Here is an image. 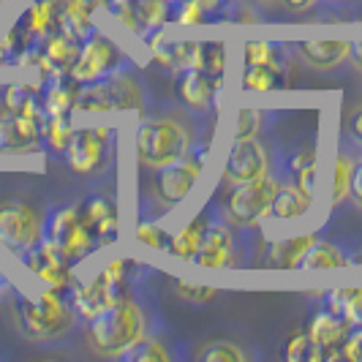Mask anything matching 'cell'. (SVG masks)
I'll return each instance as SVG.
<instances>
[{
    "instance_id": "obj_1",
    "label": "cell",
    "mask_w": 362,
    "mask_h": 362,
    "mask_svg": "<svg viewBox=\"0 0 362 362\" xmlns=\"http://www.w3.org/2000/svg\"><path fill=\"white\" fill-rule=\"evenodd\" d=\"M145 308L131 297H120L88 322V344L95 354L120 360L131 346H136L145 338Z\"/></svg>"
},
{
    "instance_id": "obj_2",
    "label": "cell",
    "mask_w": 362,
    "mask_h": 362,
    "mask_svg": "<svg viewBox=\"0 0 362 362\" xmlns=\"http://www.w3.org/2000/svg\"><path fill=\"white\" fill-rule=\"evenodd\" d=\"M134 147H136L139 166H147L156 172L161 166L180 161L182 156H188L194 150V136L180 120L150 117V120H142L136 126Z\"/></svg>"
},
{
    "instance_id": "obj_3",
    "label": "cell",
    "mask_w": 362,
    "mask_h": 362,
    "mask_svg": "<svg viewBox=\"0 0 362 362\" xmlns=\"http://www.w3.org/2000/svg\"><path fill=\"white\" fill-rule=\"evenodd\" d=\"M79 112H123V109H145V90L128 66H120L104 79L79 85L76 104Z\"/></svg>"
},
{
    "instance_id": "obj_4",
    "label": "cell",
    "mask_w": 362,
    "mask_h": 362,
    "mask_svg": "<svg viewBox=\"0 0 362 362\" xmlns=\"http://www.w3.org/2000/svg\"><path fill=\"white\" fill-rule=\"evenodd\" d=\"M281 188L275 175H264L248 182L232 185L229 197L221 207V218L235 229H254L264 218H270V204Z\"/></svg>"
},
{
    "instance_id": "obj_5",
    "label": "cell",
    "mask_w": 362,
    "mask_h": 362,
    "mask_svg": "<svg viewBox=\"0 0 362 362\" xmlns=\"http://www.w3.org/2000/svg\"><path fill=\"white\" fill-rule=\"evenodd\" d=\"M44 237L57 243L71 264L88 259L95 248H101L98 237L93 235V229L82 218V207H76V204L54 207L52 213L47 216V221H44Z\"/></svg>"
},
{
    "instance_id": "obj_6",
    "label": "cell",
    "mask_w": 362,
    "mask_h": 362,
    "mask_svg": "<svg viewBox=\"0 0 362 362\" xmlns=\"http://www.w3.org/2000/svg\"><path fill=\"white\" fill-rule=\"evenodd\" d=\"M204 158H207V147H204V150H197V147H194L188 156H182L180 161L156 169L153 194L161 202L163 213H169L172 207L182 204V202L194 194L202 172H204Z\"/></svg>"
},
{
    "instance_id": "obj_7",
    "label": "cell",
    "mask_w": 362,
    "mask_h": 362,
    "mask_svg": "<svg viewBox=\"0 0 362 362\" xmlns=\"http://www.w3.org/2000/svg\"><path fill=\"white\" fill-rule=\"evenodd\" d=\"M120 66H126V54L120 52V47L109 36L93 30L88 38H82L79 54L69 69V76L76 85H90V82L104 79L107 74H112Z\"/></svg>"
},
{
    "instance_id": "obj_8",
    "label": "cell",
    "mask_w": 362,
    "mask_h": 362,
    "mask_svg": "<svg viewBox=\"0 0 362 362\" xmlns=\"http://www.w3.org/2000/svg\"><path fill=\"white\" fill-rule=\"evenodd\" d=\"M44 237V221L25 202H0V243L17 256L33 251Z\"/></svg>"
},
{
    "instance_id": "obj_9",
    "label": "cell",
    "mask_w": 362,
    "mask_h": 362,
    "mask_svg": "<svg viewBox=\"0 0 362 362\" xmlns=\"http://www.w3.org/2000/svg\"><path fill=\"white\" fill-rule=\"evenodd\" d=\"M115 136L117 134L112 128H79V131H74L71 145L66 150L69 166L82 177L101 175L112 158Z\"/></svg>"
},
{
    "instance_id": "obj_10",
    "label": "cell",
    "mask_w": 362,
    "mask_h": 362,
    "mask_svg": "<svg viewBox=\"0 0 362 362\" xmlns=\"http://www.w3.org/2000/svg\"><path fill=\"white\" fill-rule=\"evenodd\" d=\"M199 267H210V270H232L243 264V248L232 223H226L221 216L210 218L207 232L202 240V248L197 259Z\"/></svg>"
},
{
    "instance_id": "obj_11",
    "label": "cell",
    "mask_w": 362,
    "mask_h": 362,
    "mask_svg": "<svg viewBox=\"0 0 362 362\" xmlns=\"http://www.w3.org/2000/svg\"><path fill=\"white\" fill-rule=\"evenodd\" d=\"M272 175L270 153L259 136L251 139H235L226 158H223V182L237 185V182H248L256 177Z\"/></svg>"
},
{
    "instance_id": "obj_12",
    "label": "cell",
    "mask_w": 362,
    "mask_h": 362,
    "mask_svg": "<svg viewBox=\"0 0 362 362\" xmlns=\"http://www.w3.org/2000/svg\"><path fill=\"white\" fill-rule=\"evenodd\" d=\"M22 262L28 264V270L38 275L47 286H54V289H69L74 284L71 278V262L66 259L63 254V248L52 243V240H47V237H41V243H38L33 251H28V254L22 256Z\"/></svg>"
},
{
    "instance_id": "obj_13",
    "label": "cell",
    "mask_w": 362,
    "mask_h": 362,
    "mask_svg": "<svg viewBox=\"0 0 362 362\" xmlns=\"http://www.w3.org/2000/svg\"><path fill=\"white\" fill-rule=\"evenodd\" d=\"M120 297H126V286L109 284V278L101 270L95 272L90 281H85V284H71V308L85 322L95 319L101 310L112 305L115 300H120Z\"/></svg>"
},
{
    "instance_id": "obj_14",
    "label": "cell",
    "mask_w": 362,
    "mask_h": 362,
    "mask_svg": "<svg viewBox=\"0 0 362 362\" xmlns=\"http://www.w3.org/2000/svg\"><path fill=\"white\" fill-rule=\"evenodd\" d=\"M177 98L194 112H207L221 93V79H213L204 69H180L175 82Z\"/></svg>"
},
{
    "instance_id": "obj_15",
    "label": "cell",
    "mask_w": 362,
    "mask_h": 362,
    "mask_svg": "<svg viewBox=\"0 0 362 362\" xmlns=\"http://www.w3.org/2000/svg\"><path fill=\"white\" fill-rule=\"evenodd\" d=\"M303 60L319 69V71H332L349 63L351 57V41L349 38H305L297 44Z\"/></svg>"
},
{
    "instance_id": "obj_16",
    "label": "cell",
    "mask_w": 362,
    "mask_h": 362,
    "mask_svg": "<svg viewBox=\"0 0 362 362\" xmlns=\"http://www.w3.org/2000/svg\"><path fill=\"white\" fill-rule=\"evenodd\" d=\"M82 218L98 237V245H109L117 240V207L107 197H90L82 207Z\"/></svg>"
},
{
    "instance_id": "obj_17",
    "label": "cell",
    "mask_w": 362,
    "mask_h": 362,
    "mask_svg": "<svg viewBox=\"0 0 362 362\" xmlns=\"http://www.w3.org/2000/svg\"><path fill=\"white\" fill-rule=\"evenodd\" d=\"M207 223H210L207 213H199L197 218H191L188 223H182L177 232L169 235L166 254L172 256V259H180V262H194L202 248V240H204V232H207Z\"/></svg>"
},
{
    "instance_id": "obj_18",
    "label": "cell",
    "mask_w": 362,
    "mask_h": 362,
    "mask_svg": "<svg viewBox=\"0 0 362 362\" xmlns=\"http://www.w3.org/2000/svg\"><path fill=\"white\" fill-rule=\"evenodd\" d=\"M289 180L294 182L297 188H303L308 197H316V180H319V150L313 145L300 147L289 161H286V169L281 175V182Z\"/></svg>"
},
{
    "instance_id": "obj_19",
    "label": "cell",
    "mask_w": 362,
    "mask_h": 362,
    "mask_svg": "<svg viewBox=\"0 0 362 362\" xmlns=\"http://www.w3.org/2000/svg\"><path fill=\"white\" fill-rule=\"evenodd\" d=\"M104 0H63L60 6V30L74 38H88L95 30V8Z\"/></svg>"
},
{
    "instance_id": "obj_20",
    "label": "cell",
    "mask_w": 362,
    "mask_h": 362,
    "mask_svg": "<svg viewBox=\"0 0 362 362\" xmlns=\"http://www.w3.org/2000/svg\"><path fill=\"white\" fill-rule=\"evenodd\" d=\"M319 240L316 232L300 237H286V240H278L267 248V264L275 270H300L303 259L310 251V245Z\"/></svg>"
},
{
    "instance_id": "obj_21",
    "label": "cell",
    "mask_w": 362,
    "mask_h": 362,
    "mask_svg": "<svg viewBox=\"0 0 362 362\" xmlns=\"http://www.w3.org/2000/svg\"><path fill=\"white\" fill-rule=\"evenodd\" d=\"M349 322H346L344 316H338L335 310H319V313H313V319H310L308 325V338L313 346H319V349H329V346H344L346 335H349Z\"/></svg>"
},
{
    "instance_id": "obj_22",
    "label": "cell",
    "mask_w": 362,
    "mask_h": 362,
    "mask_svg": "<svg viewBox=\"0 0 362 362\" xmlns=\"http://www.w3.org/2000/svg\"><path fill=\"white\" fill-rule=\"evenodd\" d=\"M310 204H313V197H308L294 182L284 180L270 204V218H275V221H300V218L308 216Z\"/></svg>"
},
{
    "instance_id": "obj_23",
    "label": "cell",
    "mask_w": 362,
    "mask_h": 362,
    "mask_svg": "<svg viewBox=\"0 0 362 362\" xmlns=\"http://www.w3.org/2000/svg\"><path fill=\"white\" fill-rule=\"evenodd\" d=\"M76 93H79V85L74 82L71 76H54L49 82V88L44 93V115L47 117H54V115H71L74 104H76Z\"/></svg>"
},
{
    "instance_id": "obj_24",
    "label": "cell",
    "mask_w": 362,
    "mask_h": 362,
    "mask_svg": "<svg viewBox=\"0 0 362 362\" xmlns=\"http://www.w3.org/2000/svg\"><path fill=\"white\" fill-rule=\"evenodd\" d=\"M54 28H60V8L54 0H36L25 11V33L36 41H44L49 33H54Z\"/></svg>"
},
{
    "instance_id": "obj_25",
    "label": "cell",
    "mask_w": 362,
    "mask_h": 362,
    "mask_svg": "<svg viewBox=\"0 0 362 362\" xmlns=\"http://www.w3.org/2000/svg\"><path fill=\"white\" fill-rule=\"evenodd\" d=\"M346 264H351V259L346 256V251H341L335 243L319 237L310 245L308 254H305L300 270H335V267H346Z\"/></svg>"
},
{
    "instance_id": "obj_26",
    "label": "cell",
    "mask_w": 362,
    "mask_h": 362,
    "mask_svg": "<svg viewBox=\"0 0 362 362\" xmlns=\"http://www.w3.org/2000/svg\"><path fill=\"white\" fill-rule=\"evenodd\" d=\"M243 63L245 66H270V69H286V54L284 47L275 44V41H264V38H256V41H245L243 44Z\"/></svg>"
},
{
    "instance_id": "obj_27",
    "label": "cell",
    "mask_w": 362,
    "mask_h": 362,
    "mask_svg": "<svg viewBox=\"0 0 362 362\" xmlns=\"http://www.w3.org/2000/svg\"><path fill=\"white\" fill-rule=\"evenodd\" d=\"M286 71L281 69H270V66H245L240 88L245 93H272L278 88H284Z\"/></svg>"
},
{
    "instance_id": "obj_28",
    "label": "cell",
    "mask_w": 362,
    "mask_h": 362,
    "mask_svg": "<svg viewBox=\"0 0 362 362\" xmlns=\"http://www.w3.org/2000/svg\"><path fill=\"white\" fill-rule=\"evenodd\" d=\"M136 17L142 25V38L163 30L172 19V0H136Z\"/></svg>"
},
{
    "instance_id": "obj_29",
    "label": "cell",
    "mask_w": 362,
    "mask_h": 362,
    "mask_svg": "<svg viewBox=\"0 0 362 362\" xmlns=\"http://www.w3.org/2000/svg\"><path fill=\"white\" fill-rule=\"evenodd\" d=\"M327 308L344 316L349 327L362 325V289H332L327 297Z\"/></svg>"
},
{
    "instance_id": "obj_30",
    "label": "cell",
    "mask_w": 362,
    "mask_h": 362,
    "mask_svg": "<svg viewBox=\"0 0 362 362\" xmlns=\"http://www.w3.org/2000/svg\"><path fill=\"white\" fill-rule=\"evenodd\" d=\"M74 131L76 128L71 126V117L69 115H54V117H47L44 120V142L49 145L52 153L57 156H66V150L71 145Z\"/></svg>"
},
{
    "instance_id": "obj_31",
    "label": "cell",
    "mask_w": 362,
    "mask_h": 362,
    "mask_svg": "<svg viewBox=\"0 0 362 362\" xmlns=\"http://www.w3.org/2000/svg\"><path fill=\"white\" fill-rule=\"evenodd\" d=\"M351 175H354V158L346 150H338V156L332 161V197H329L332 204H341V202L349 199V194H351Z\"/></svg>"
},
{
    "instance_id": "obj_32",
    "label": "cell",
    "mask_w": 362,
    "mask_h": 362,
    "mask_svg": "<svg viewBox=\"0 0 362 362\" xmlns=\"http://www.w3.org/2000/svg\"><path fill=\"white\" fill-rule=\"evenodd\" d=\"M210 11L199 0H172V22L180 28H194V25H207Z\"/></svg>"
},
{
    "instance_id": "obj_33",
    "label": "cell",
    "mask_w": 362,
    "mask_h": 362,
    "mask_svg": "<svg viewBox=\"0 0 362 362\" xmlns=\"http://www.w3.org/2000/svg\"><path fill=\"white\" fill-rule=\"evenodd\" d=\"M120 360H126V362H169L172 360V354H169V349H166L158 338H142L136 346H131Z\"/></svg>"
},
{
    "instance_id": "obj_34",
    "label": "cell",
    "mask_w": 362,
    "mask_h": 362,
    "mask_svg": "<svg viewBox=\"0 0 362 362\" xmlns=\"http://www.w3.org/2000/svg\"><path fill=\"white\" fill-rule=\"evenodd\" d=\"M134 240H136L139 245H145V248H153V251H166V245H169L166 229H163L161 223L150 221V218H142V221L134 226Z\"/></svg>"
},
{
    "instance_id": "obj_35",
    "label": "cell",
    "mask_w": 362,
    "mask_h": 362,
    "mask_svg": "<svg viewBox=\"0 0 362 362\" xmlns=\"http://www.w3.org/2000/svg\"><path fill=\"white\" fill-rule=\"evenodd\" d=\"M199 360L202 362H245L248 354L237 344H232V341H216V344L202 349Z\"/></svg>"
},
{
    "instance_id": "obj_36",
    "label": "cell",
    "mask_w": 362,
    "mask_h": 362,
    "mask_svg": "<svg viewBox=\"0 0 362 362\" xmlns=\"http://www.w3.org/2000/svg\"><path fill=\"white\" fill-rule=\"evenodd\" d=\"M262 126H264V112H262V109H240V112H237L235 139H251V136H259Z\"/></svg>"
},
{
    "instance_id": "obj_37",
    "label": "cell",
    "mask_w": 362,
    "mask_h": 362,
    "mask_svg": "<svg viewBox=\"0 0 362 362\" xmlns=\"http://www.w3.org/2000/svg\"><path fill=\"white\" fill-rule=\"evenodd\" d=\"M204 71L213 79H223V69H226V47L221 41H210L204 44Z\"/></svg>"
},
{
    "instance_id": "obj_38",
    "label": "cell",
    "mask_w": 362,
    "mask_h": 362,
    "mask_svg": "<svg viewBox=\"0 0 362 362\" xmlns=\"http://www.w3.org/2000/svg\"><path fill=\"white\" fill-rule=\"evenodd\" d=\"M310 349H313V344H310L308 332H294L284 346V357L289 362H303L308 360Z\"/></svg>"
},
{
    "instance_id": "obj_39",
    "label": "cell",
    "mask_w": 362,
    "mask_h": 362,
    "mask_svg": "<svg viewBox=\"0 0 362 362\" xmlns=\"http://www.w3.org/2000/svg\"><path fill=\"white\" fill-rule=\"evenodd\" d=\"M175 289L180 291L182 300H191V303H213L221 291L210 289V286H197V284H188V281H175Z\"/></svg>"
},
{
    "instance_id": "obj_40",
    "label": "cell",
    "mask_w": 362,
    "mask_h": 362,
    "mask_svg": "<svg viewBox=\"0 0 362 362\" xmlns=\"http://www.w3.org/2000/svg\"><path fill=\"white\" fill-rule=\"evenodd\" d=\"M341 349H344V360L362 362V325L349 329V335H346V341Z\"/></svg>"
},
{
    "instance_id": "obj_41",
    "label": "cell",
    "mask_w": 362,
    "mask_h": 362,
    "mask_svg": "<svg viewBox=\"0 0 362 362\" xmlns=\"http://www.w3.org/2000/svg\"><path fill=\"white\" fill-rule=\"evenodd\" d=\"M346 134H349V139L362 150V107H357L349 115V120H346Z\"/></svg>"
},
{
    "instance_id": "obj_42",
    "label": "cell",
    "mask_w": 362,
    "mask_h": 362,
    "mask_svg": "<svg viewBox=\"0 0 362 362\" xmlns=\"http://www.w3.org/2000/svg\"><path fill=\"white\" fill-rule=\"evenodd\" d=\"M354 204L362 210V158L354 161V175H351V194H349Z\"/></svg>"
},
{
    "instance_id": "obj_43",
    "label": "cell",
    "mask_w": 362,
    "mask_h": 362,
    "mask_svg": "<svg viewBox=\"0 0 362 362\" xmlns=\"http://www.w3.org/2000/svg\"><path fill=\"white\" fill-rule=\"evenodd\" d=\"M281 3H284V8H289L291 14H303V11L316 8L322 0H281Z\"/></svg>"
},
{
    "instance_id": "obj_44",
    "label": "cell",
    "mask_w": 362,
    "mask_h": 362,
    "mask_svg": "<svg viewBox=\"0 0 362 362\" xmlns=\"http://www.w3.org/2000/svg\"><path fill=\"white\" fill-rule=\"evenodd\" d=\"M351 63H354V69L362 74V38L360 41H351V57H349Z\"/></svg>"
},
{
    "instance_id": "obj_45",
    "label": "cell",
    "mask_w": 362,
    "mask_h": 362,
    "mask_svg": "<svg viewBox=\"0 0 362 362\" xmlns=\"http://www.w3.org/2000/svg\"><path fill=\"white\" fill-rule=\"evenodd\" d=\"M199 3L210 11V14H221V11L226 8V0H199Z\"/></svg>"
},
{
    "instance_id": "obj_46",
    "label": "cell",
    "mask_w": 362,
    "mask_h": 362,
    "mask_svg": "<svg viewBox=\"0 0 362 362\" xmlns=\"http://www.w3.org/2000/svg\"><path fill=\"white\" fill-rule=\"evenodd\" d=\"M131 6H136V0H107L109 11H120V8H131Z\"/></svg>"
},
{
    "instance_id": "obj_47",
    "label": "cell",
    "mask_w": 362,
    "mask_h": 362,
    "mask_svg": "<svg viewBox=\"0 0 362 362\" xmlns=\"http://www.w3.org/2000/svg\"><path fill=\"white\" fill-rule=\"evenodd\" d=\"M6 291H8V281H6V275H3V272H0V297H3V294H6Z\"/></svg>"
},
{
    "instance_id": "obj_48",
    "label": "cell",
    "mask_w": 362,
    "mask_h": 362,
    "mask_svg": "<svg viewBox=\"0 0 362 362\" xmlns=\"http://www.w3.org/2000/svg\"><path fill=\"white\" fill-rule=\"evenodd\" d=\"M54 3H63V0H54Z\"/></svg>"
},
{
    "instance_id": "obj_49",
    "label": "cell",
    "mask_w": 362,
    "mask_h": 362,
    "mask_svg": "<svg viewBox=\"0 0 362 362\" xmlns=\"http://www.w3.org/2000/svg\"><path fill=\"white\" fill-rule=\"evenodd\" d=\"M341 3H344V0H341Z\"/></svg>"
}]
</instances>
